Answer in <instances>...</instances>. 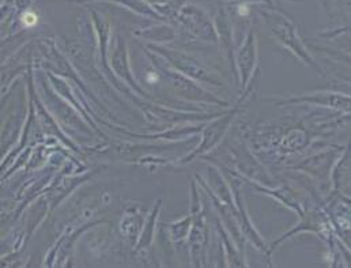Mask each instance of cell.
I'll use <instances>...</instances> for the list:
<instances>
[{"label":"cell","instance_id":"obj_1","mask_svg":"<svg viewBox=\"0 0 351 268\" xmlns=\"http://www.w3.org/2000/svg\"><path fill=\"white\" fill-rule=\"evenodd\" d=\"M37 15L36 14H33V12H26L25 15H23V23L26 25V26H34L36 23H37Z\"/></svg>","mask_w":351,"mask_h":268}]
</instances>
